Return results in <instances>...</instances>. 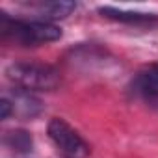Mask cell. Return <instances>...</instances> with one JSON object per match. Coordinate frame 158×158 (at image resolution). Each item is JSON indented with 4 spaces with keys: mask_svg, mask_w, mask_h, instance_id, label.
<instances>
[{
    "mask_svg": "<svg viewBox=\"0 0 158 158\" xmlns=\"http://www.w3.org/2000/svg\"><path fill=\"white\" fill-rule=\"evenodd\" d=\"M0 30L6 39H11L23 47H37L61 37V30L48 21H19L8 17L6 13L0 17Z\"/></svg>",
    "mask_w": 158,
    "mask_h": 158,
    "instance_id": "cell-1",
    "label": "cell"
},
{
    "mask_svg": "<svg viewBox=\"0 0 158 158\" xmlns=\"http://www.w3.org/2000/svg\"><path fill=\"white\" fill-rule=\"evenodd\" d=\"M6 74L23 91H52L60 84V73L45 63L17 61L6 69Z\"/></svg>",
    "mask_w": 158,
    "mask_h": 158,
    "instance_id": "cell-2",
    "label": "cell"
},
{
    "mask_svg": "<svg viewBox=\"0 0 158 158\" xmlns=\"http://www.w3.org/2000/svg\"><path fill=\"white\" fill-rule=\"evenodd\" d=\"M47 132L54 147L65 158H88L89 156V145L65 119L52 117L48 121Z\"/></svg>",
    "mask_w": 158,
    "mask_h": 158,
    "instance_id": "cell-3",
    "label": "cell"
},
{
    "mask_svg": "<svg viewBox=\"0 0 158 158\" xmlns=\"http://www.w3.org/2000/svg\"><path fill=\"white\" fill-rule=\"evenodd\" d=\"M134 91L139 95V99L147 106L158 110V67L156 65L138 74V78L134 80Z\"/></svg>",
    "mask_w": 158,
    "mask_h": 158,
    "instance_id": "cell-4",
    "label": "cell"
},
{
    "mask_svg": "<svg viewBox=\"0 0 158 158\" xmlns=\"http://www.w3.org/2000/svg\"><path fill=\"white\" fill-rule=\"evenodd\" d=\"M99 13L110 21L125 23V24H151L158 23V17L152 13H141V11H128V10H117L112 6H102L99 8Z\"/></svg>",
    "mask_w": 158,
    "mask_h": 158,
    "instance_id": "cell-5",
    "label": "cell"
},
{
    "mask_svg": "<svg viewBox=\"0 0 158 158\" xmlns=\"http://www.w3.org/2000/svg\"><path fill=\"white\" fill-rule=\"evenodd\" d=\"M4 143L10 149L17 151V152H30L32 147H34V139L26 130H11V132H8L6 138H4Z\"/></svg>",
    "mask_w": 158,
    "mask_h": 158,
    "instance_id": "cell-6",
    "label": "cell"
},
{
    "mask_svg": "<svg viewBox=\"0 0 158 158\" xmlns=\"http://www.w3.org/2000/svg\"><path fill=\"white\" fill-rule=\"evenodd\" d=\"M76 10L74 2H45L39 6V13L48 19H63Z\"/></svg>",
    "mask_w": 158,
    "mask_h": 158,
    "instance_id": "cell-7",
    "label": "cell"
},
{
    "mask_svg": "<svg viewBox=\"0 0 158 158\" xmlns=\"http://www.w3.org/2000/svg\"><path fill=\"white\" fill-rule=\"evenodd\" d=\"M11 112H15V108H13V104H11V101L4 97L2 101H0V117H2V119H8Z\"/></svg>",
    "mask_w": 158,
    "mask_h": 158,
    "instance_id": "cell-8",
    "label": "cell"
},
{
    "mask_svg": "<svg viewBox=\"0 0 158 158\" xmlns=\"http://www.w3.org/2000/svg\"><path fill=\"white\" fill-rule=\"evenodd\" d=\"M156 67H158V63H156Z\"/></svg>",
    "mask_w": 158,
    "mask_h": 158,
    "instance_id": "cell-9",
    "label": "cell"
}]
</instances>
